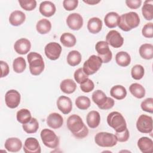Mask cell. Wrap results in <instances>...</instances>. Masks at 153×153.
<instances>
[{
    "mask_svg": "<svg viewBox=\"0 0 153 153\" xmlns=\"http://www.w3.org/2000/svg\"><path fill=\"white\" fill-rule=\"evenodd\" d=\"M67 127L77 139H83L88 136V129L82 118L78 115L69 116L66 121Z\"/></svg>",
    "mask_w": 153,
    "mask_h": 153,
    "instance_id": "cell-1",
    "label": "cell"
},
{
    "mask_svg": "<svg viewBox=\"0 0 153 153\" xmlns=\"http://www.w3.org/2000/svg\"><path fill=\"white\" fill-rule=\"evenodd\" d=\"M140 23L139 15L133 11L122 14L120 17L118 26L122 30L128 32L137 27Z\"/></svg>",
    "mask_w": 153,
    "mask_h": 153,
    "instance_id": "cell-2",
    "label": "cell"
},
{
    "mask_svg": "<svg viewBox=\"0 0 153 153\" xmlns=\"http://www.w3.org/2000/svg\"><path fill=\"white\" fill-rule=\"evenodd\" d=\"M29 71L32 75L37 76L44 71L45 65L42 56L36 52H30L27 56Z\"/></svg>",
    "mask_w": 153,
    "mask_h": 153,
    "instance_id": "cell-3",
    "label": "cell"
},
{
    "mask_svg": "<svg viewBox=\"0 0 153 153\" xmlns=\"http://www.w3.org/2000/svg\"><path fill=\"white\" fill-rule=\"evenodd\" d=\"M92 100L97 105L99 108L102 110L111 109L115 103L113 99L107 97L105 93L100 90H97L93 93Z\"/></svg>",
    "mask_w": 153,
    "mask_h": 153,
    "instance_id": "cell-4",
    "label": "cell"
},
{
    "mask_svg": "<svg viewBox=\"0 0 153 153\" xmlns=\"http://www.w3.org/2000/svg\"><path fill=\"white\" fill-rule=\"evenodd\" d=\"M107 123L116 132H121L127 128V123L123 115L117 111L109 114L107 117Z\"/></svg>",
    "mask_w": 153,
    "mask_h": 153,
    "instance_id": "cell-5",
    "label": "cell"
},
{
    "mask_svg": "<svg viewBox=\"0 0 153 153\" xmlns=\"http://www.w3.org/2000/svg\"><path fill=\"white\" fill-rule=\"evenodd\" d=\"M95 143L101 147H112L117 145V139L115 134L108 132H99L94 137Z\"/></svg>",
    "mask_w": 153,
    "mask_h": 153,
    "instance_id": "cell-6",
    "label": "cell"
},
{
    "mask_svg": "<svg viewBox=\"0 0 153 153\" xmlns=\"http://www.w3.org/2000/svg\"><path fill=\"white\" fill-rule=\"evenodd\" d=\"M41 138L45 146L50 148H56L59 145V138L51 130L44 128L41 130Z\"/></svg>",
    "mask_w": 153,
    "mask_h": 153,
    "instance_id": "cell-7",
    "label": "cell"
},
{
    "mask_svg": "<svg viewBox=\"0 0 153 153\" xmlns=\"http://www.w3.org/2000/svg\"><path fill=\"white\" fill-rule=\"evenodd\" d=\"M102 61L101 59L96 55H91L84 62L82 67L83 71L87 75L95 74L102 66Z\"/></svg>",
    "mask_w": 153,
    "mask_h": 153,
    "instance_id": "cell-8",
    "label": "cell"
},
{
    "mask_svg": "<svg viewBox=\"0 0 153 153\" xmlns=\"http://www.w3.org/2000/svg\"><path fill=\"white\" fill-rule=\"evenodd\" d=\"M95 49L102 63H107L112 60V53L109 49L108 44L106 41H100L97 42L95 45Z\"/></svg>",
    "mask_w": 153,
    "mask_h": 153,
    "instance_id": "cell-9",
    "label": "cell"
},
{
    "mask_svg": "<svg viewBox=\"0 0 153 153\" xmlns=\"http://www.w3.org/2000/svg\"><path fill=\"white\" fill-rule=\"evenodd\" d=\"M138 131L142 133H150L152 131V118L147 115H140L136 122Z\"/></svg>",
    "mask_w": 153,
    "mask_h": 153,
    "instance_id": "cell-10",
    "label": "cell"
},
{
    "mask_svg": "<svg viewBox=\"0 0 153 153\" xmlns=\"http://www.w3.org/2000/svg\"><path fill=\"white\" fill-rule=\"evenodd\" d=\"M44 52L47 58L51 60H56L59 59L60 56L62 47L57 42H51L45 45Z\"/></svg>",
    "mask_w": 153,
    "mask_h": 153,
    "instance_id": "cell-11",
    "label": "cell"
},
{
    "mask_svg": "<svg viewBox=\"0 0 153 153\" xmlns=\"http://www.w3.org/2000/svg\"><path fill=\"white\" fill-rule=\"evenodd\" d=\"M20 94L16 90H10L5 93V104L8 108L11 109H14L17 108L20 104Z\"/></svg>",
    "mask_w": 153,
    "mask_h": 153,
    "instance_id": "cell-12",
    "label": "cell"
},
{
    "mask_svg": "<svg viewBox=\"0 0 153 153\" xmlns=\"http://www.w3.org/2000/svg\"><path fill=\"white\" fill-rule=\"evenodd\" d=\"M106 42L114 48H120L124 43V38L115 30H110L106 36Z\"/></svg>",
    "mask_w": 153,
    "mask_h": 153,
    "instance_id": "cell-13",
    "label": "cell"
},
{
    "mask_svg": "<svg viewBox=\"0 0 153 153\" xmlns=\"http://www.w3.org/2000/svg\"><path fill=\"white\" fill-rule=\"evenodd\" d=\"M66 23L68 27L74 30H79L83 25L82 17L78 13L70 14L66 19Z\"/></svg>",
    "mask_w": 153,
    "mask_h": 153,
    "instance_id": "cell-14",
    "label": "cell"
},
{
    "mask_svg": "<svg viewBox=\"0 0 153 153\" xmlns=\"http://www.w3.org/2000/svg\"><path fill=\"white\" fill-rule=\"evenodd\" d=\"M23 151L25 153H40L41 148L38 140L35 137H30L26 139Z\"/></svg>",
    "mask_w": 153,
    "mask_h": 153,
    "instance_id": "cell-15",
    "label": "cell"
},
{
    "mask_svg": "<svg viewBox=\"0 0 153 153\" xmlns=\"http://www.w3.org/2000/svg\"><path fill=\"white\" fill-rule=\"evenodd\" d=\"M56 103L57 108L63 114H68L72 111V102L71 99L67 96H60L57 99Z\"/></svg>",
    "mask_w": 153,
    "mask_h": 153,
    "instance_id": "cell-16",
    "label": "cell"
},
{
    "mask_svg": "<svg viewBox=\"0 0 153 153\" xmlns=\"http://www.w3.org/2000/svg\"><path fill=\"white\" fill-rule=\"evenodd\" d=\"M31 43L26 38H20L16 41L14 45V48L16 52L19 54H26L30 50Z\"/></svg>",
    "mask_w": 153,
    "mask_h": 153,
    "instance_id": "cell-17",
    "label": "cell"
},
{
    "mask_svg": "<svg viewBox=\"0 0 153 153\" xmlns=\"http://www.w3.org/2000/svg\"><path fill=\"white\" fill-rule=\"evenodd\" d=\"M47 124L51 128L57 129L60 128L63 124L62 116L56 112L49 114L47 118Z\"/></svg>",
    "mask_w": 153,
    "mask_h": 153,
    "instance_id": "cell-18",
    "label": "cell"
},
{
    "mask_svg": "<svg viewBox=\"0 0 153 153\" xmlns=\"http://www.w3.org/2000/svg\"><path fill=\"white\" fill-rule=\"evenodd\" d=\"M39 10L42 16L49 17L54 14L56 11V8L52 2L45 1L40 4Z\"/></svg>",
    "mask_w": 153,
    "mask_h": 153,
    "instance_id": "cell-19",
    "label": "cell"
},
{
    "mask_svg": "<svg viewBox=\"0 0 153 153\" xmlns=\"http://www.w3.org/2000/svg\"><path fill=\"white\" fill-rule=\"evenodd\" d=\"M4 146L9 152H17L21 149L22 142L21 140L17 137H10L5 140Z\"/></svg>",
    "mask_w": 153,
    "mask_h": 153,
    "instance_id": "cell-20",
    "label": "cell"
},
{
    "mask_svg": "<svg viewBox=\"0 0 153 153\" xmlns=\"http://www.w3.org/2000/svg\"><path fill=\"white\" fill-rule=\"evenodd\" d=\"M137 146L143 153H152L153 152V142L148 137H142L139 139Z\"/></svg>",
    "mask_w": 153,
    "mask_h": 153,
    "instance_id": "cell-21",
    "label": "cell"
},
{
    "mask_svg": "<svg viewBox=\"0 0 153 153\" xmlns=\"http://www.w3.org/2000/svg\"><path fill=\"white\" fill-rule=\"evenodd\" d=\"M26 19L25 14L20 10L13 11L9 17V22L12 26H18L21 25Z\"/></svg>",
    "mask_w": 153,
    "mask_h": 153,
    "instance_id": "cell-22",
    "label": "cell"
},
{
    "mask_svg": "<svg viewBox=\"0 0 153 153\" xmlns=\"http://www.w3.org/2000/svg\"><path fill=\"white\" fill-rule=\"evenodd\" d=\"M86 121L88 126L91 128L97 127L100 122V115L96 111H90L86 117Z\"/></svg>",
    "mask_w": 153,
    "mask_h": 153,
    "instance_id": "cell-23",
    "label": "cell"
},
{
    "mask_svg": "<svg viewBox=\"0 0 153 153\" xmlns=\"http://www.w3.org/2000/svg\"><path fill=\"white\" fill-rule=\"evenodd\" d=\"M102 28V22L98 17H92L89 19L87 23V29L93 34L99 33Z\"/></svg>",
    "mask_w": 153,
    "mask_h": 153,
    "instance_id": "cell-24",
    "label": "cell"
},
{
    "mask_svg": "<svg viewBox=\"0 0 153 153\" xmlns=\"http://www.w3.org/2000/svg\"><path fill=\"white\" fill-rule=\"evenodd\" d=\"M120 16L115 12H109L104 17L105 25L109 28H114L118 26Z\"/></svg>",
    "mask_w": 153,
    "mask_h": 153,
    "instance_id": "cell-25",
    "label": "cell"
},
{
    "mask_svg": "<svg viewBox=\"0 0 153 153\" xmlns=\"http://www.w3.org/2000/svg\"><path fill=\"white\" fill-rule=\"evenodd\" d=\"M110 95L117 100H122L127 96L126 88L121 85L113 86L110 90Z\"/></svg>",
    "mask_w": 153,
    "mask_h": 153,
    "instance_id": "cell-26",
    "label": "cell"
},
{
    "mask_svg": "<svg viewBox=\"0 0 153 153\" xmlns=\"http://www.w3.org/2000/svg\"><path fill=\"white\" fill-rule=\"evenodd\" d=\"M60 88L63 93L71 94L75 91L76 84L72 79H65L60 82Z\"/></svg>",
    "mask_w": 153,
    "mask_h": 153,
    "instance_id": "cell-27",
    "label": "cell"
},
{
    "mask_svg": "<svg viewBox=\"0 0 153 153\" xmlns=\"http://www.w3.org/2000/svg\"><path fill=\"white\" fill-rule=\"evenodd\" d=\"M116 63L121 67L128 66L131 62V57L129 54L126 51H120L115 56Z\"/></svg>",
    "mask_w": 153,
    "mask_h": 153,
    "instance_id": "cell-28",
    "label": "cell"
},
{
    "mask_svg": "<svg viewBox=\"0 0 153 153\" xmlns=\"http://www.w3.org/2000/svg\"><path fill=\"white\" fill-rule=\"evenodd\" d=\"M140 56L146 60L152 59L153 57V45L151 44H143L139 50Z\"/></svg>",
    "mask_w": 153,
    "mask_h": 153,
    "instance_id": "cell-29",
    "label": "cell"
},
{
    "mask_svg": "<svg viewBox=\"0 0 153 153\" xmlns=\"http://www.w3.org/2000/svg\"><path fill=\"white\" fill-rule=\"evenodd\" d=\"M131 94L137 99H142L145 96V88L139 83H133L129 87Z\"/></svg>",
    "mask_w": 153,
    "mask_h": 153,
    "instance_id": "cell-30",
    "label": "cell"
},
{
    "mask_svg": "<svg viewBox=\"0 0 153 153\" xmlns=\"http://www.w3.org/2000/svg\"><path fill=\"white\" fill-rule=\"evenodd\" d=\"M36 29L39 33L42 35L46 34L50 31L51 29V23L48 19H41L37 22Z\"/></svg>",
    "mask_w": 153,
    "mask_h": 153,
    "instance_id": "cell-31",
    "label": "cell"
},
{
    "mask_svg": "<svg viewBox=\"0 0 153 153\" xmlns=\"http://www.w3.org/2000/svg\"><path fill=\"white\" fill-rule=\"evenodd\" d=\"M82 60L81 53L76 50L71 51L66 58L67 63L71 66H75L79 65Z\"/></svg>",
    "mask_w": 153,
    "mask_h": 153,
    "instance_id": "cell-32",
    "label": "cell"
},
{
    "mask_svg": "<svg viewBox=\"0 0 153 153\" xmlns=\"http://www.w3.org/2000/svg\"><path fill=\"white\" fill-rule=\"evenodd\" d=\"M142 13L146 20H151L153 18V1H145L142 8Z\"/></svg>",
    "mask_w": 153,
    "mask_h": 153,
    "instance_id": "cell-33",
    "label": "cell"
},
{
    "mask_svg": "<svg viewBox=\"0 0 153 153\" xmlns=\"http://www.w3.org/2000/svg\"><path fill=\"white\" fill-rule=\"evenodd\" d=\"M60 41L61 43L66 47H72L76 42L75 36L73 34L69 32L62 33L60 38Z\"/></svg>",
    "mask_w": 153,
    "mask_h": 153,
    "instance_id": "cell-34",
    "label": "cell"
},
{
    "mask_svg": "<svg viewBox=\"0 0 153 153\" xmlns=\"http://www.w3.org/2000/svg\"><path fill=\"white\" fill-rule=\"evenodd\" d=\"M23 130L29 134L35 133L39 128V123L35 118H32L27 123L22 125Z\"/></svg>",
    "mask_w": 153,
    "mask_h": 153,
    "instance_id": "cell-35",
    "label": "cell"
},
{
    "mask_svg": "<svg viewBox=\"0 0 153 153\" xmlns=\"http://www.w3.org/2000/svg\"><path fill=\"white\" fill-rule=\"evenodd\" d=\"M16 118L17 121L20 123L26 124L31 120V113L27 109H21L17 111Z\"/></svg>",
    "mask_w": 153,
    "mask_h": 153,
    "instance_id": "cell-36",
    "label": "cell"
},
{
    "mask_svg": "<svg viewBox=\"0 0 153 153\" xmlns=\"http://www.w3.org/2000/svg\"><path fill=\"white\" fill-rule=\"evenodd\" d=\"M13 70L15 72L20 74L24 72L26 68V63L25 59L22 57H19L15 59L13 63Z\"/></svg>",
    "mask_w": 153,
    "mask_h": 153,
    "instance_id": "cell-37",
    "label": "cell"
},
{
    "mask_svg": "<svg viewBox=\"0 0 153 153\" xmlns=\"http://www.w3.org/2000/svg\"><path fill=\"white\" fill-rule=\"evenodd\" d=\"M90 99L87 96H81L75 99V105L81 110L87 109L90 106Z\"/></svg>",
    "mask_w": 153,
    "mask_h": 153,
    "instance_id": "cell-38",
    "label": "cell"
},
{
    "mask_svg": "<svg viewBox=\"0 0 153 153\" xmlns=\"http://www.w3.org/2000/svg\"><path fill=\"white\" fill-rule=\"evenodd\" d=\"M145 70L140 65H136L131 69V75L134 79L139 80L143 77Z\"/></svg>",
    "mask_w": 153,
    "mask_h": 153,
    "instance_id": "cell-39",
    "label": "cell"
},
{
    "mask_svg": "<svg viewBox=\"0 0 153 153\" xmlns=\"http://www.w3.org/2000/svg\"><path fill=\"white\" fill-rule=\"evenodd\" d=\"M19 2L20 7L26 11H32L36 7L35 0H19Z\"/></svg>",
    "mask_w": 153,
    "mask_h": 153,
    "instance_id": "cell-40",
    "label": "cell"
},
{
    "mask_svg": "<svg viewBox=\"0 0 153 153\" xmlns=\"http://www.w3.org/2000/svg\"><path fill=\"white\" fill-rule=\"evenodd\" d=\"M74 79L76 81L77 83L81 84L83 82H84L88 78V75H86L83 71L82 68H78L74 72Z\"/></svg>",
    "mask_w": 153,
    "mask_h": 153,
    "instance_id": "cell-41",
    "label": "cell"
},
{
    "mask_svg": "<svg viewBox=\"0 0 153 153\" xmlns=\"http://www.w3.org/2000/svg\"><path fill=\"white\" fill-rule=\"evenodd\" d=\"M140 107L145 112L152 114L153 112V99L149 97L142 102Z\"/></svg>",
    "mask_w": 153,
    "mask_h": 153,
    "instance_id": "cell-42",
    "label": "cell"
},
{
    "mask_svg": "<svg viewBox=\"0 0 153 153\" xmlns=\"http://www.w3.org/2000/svg\"><path fill=\"white\" fill-rule=\"evenodd\" d=\"M94 88V82L89 78L87 79L84 82L80 84V88L84 93H89L93 90Z\"/></svg>",
    "mask_w": 153,
    "mask_h": 153,
    "instance_id": "cell-43",
    "label": "cell"
},
{
    "mask_svg": "<svg viewBox=\"0 0 153 153\" xmlns=\"http://www.w3.org/2000/svg\"><path fill=\"white\" fill-rule=\"evenodd\" d=\"M152 23H148L144 25L142 30V35L148 38H152L153 37V27Z\"/></svg>",
    "mask_w": 153,
    "mask_h": 153,
    "instance_id": "cell-44",
    "label": "cell"
},
{
    "mask_svg": "<svg viewBox=\"0 0 153 153\" xmlns=\"http://www.w3.org/2000/svg\"><path fill=\"white\" fill-rule=\"evenodd\" d=\"M117 141L120 142H127L130 137V134H129V131L126 128L124 130L121 132H116L115 134Z\"/></svg>",
    "mask_w": 153,
    "mask_h": 153,
    "instance_id": "cell-45",
    "label": "cell"
},
{
    "mask_svg": "<svg viewBox=\"0 0 153 153\" xmlns=\"http://www.w3.org/2000/svg\"><path fill=\"white\" fill-rule=\"evenodd\" d=\"M78 4V0H64L63 1V6L67 11H72L75 10Z\"/></svg>",
    "mask_w": 153,
    "mask_h": 153,
    "instance_id": "cell-46",
    "label": "cell"
},
{
    "mask_svg": "<svg viewBox=\"0 0 153 153\" xmlns=\"http://www.w3.org/2000/svg\"><path fill=\"white\" fill-rule=\"evenodd\" d=\"M126 4L127 6L131 9H137L139 8L142 4L141 0H126Z\"/></svg>",
    "mask_w": 153,
    "mask_h": 153,
    "instance_id": "cell-47",
    "label": "cell"
},
{
    "mask_svg": "<svg viewBox=\"0 0 153 153\" xmlns=\"http://www.w3.org/2000/svg\"><path fill=\"white\" fill-rule=\"evenodd\" d=\"M1 64V78H3L8 75L10 72L9 66L4 61L1 60L0 61Z\"/></svg>",
    "mask_w": 153,
    "mask_h": 153,
    "instance_id": "cell-48",
    "label": "cell"
},
{
    "mask_svg": "<svg viewBox=\"0 0 153 153\" xmlns=\"http://www.w3.org/2000/svg\"><path fill=\"white\" fill-rule=\"evenodd\" d=\"M83 2L88 5H95V4L99 3L100 2V0H98V1H96V0H86V1H85V0H84Z\"/></svg>",
    "mask_w": 153,
    "mask_h": 153,
    "instance_id": "cell-49",
    "label": "cell"
}]
</instances>
